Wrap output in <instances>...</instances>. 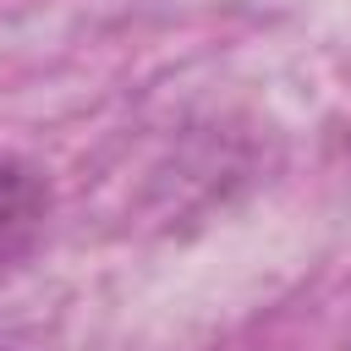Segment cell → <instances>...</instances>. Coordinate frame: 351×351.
<instances>
[{"label":"cell","mask_w":351,"mask_h":351,"mask_svg":"<svg viewBox=\"0 0 351 351\" xmlns=\"http://www.w3.org/2000/svg\"><path fill=\"white\" fill-rule=\"evenodd\" d=\"M0 351H16V346H11V340H5V335H0Z\"/></svg>","instance_id":"obj_2"},{"label":"cell","mask_w":351,"mask_h":351,"mask_svg":"<svg viewBox=\"0 0 351 351\" xmlns=\"http://www.w3.org/2000/svg\"><path fill=\"white\" fill-rule=\"evenodd\" d=\"M44 208H49V192L44 181L16 165V159H0V269L38 236L44 225Z\"/></svg>","instance_id":"obj_1"}]
</instances>
